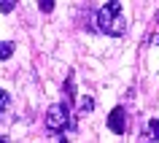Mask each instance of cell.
I'll return each mask as SVG.
<instances>
[{
  "instance_id": "8",
  "label": "cell",
  "mask_w": 159,
  "mask_h": 143,
  "mask_svg": "<svg viewBox=\"0 0 159 143\" xmlns=\"http://www.w3.org/2000/svg\"><path fill=\"white\" fill-rule=\"evenodd\" d=\"M8 105H11V95L6 92V89H0V116L8 111Z\"/></svg>"
},
{
  "instance_id": "7",
  "label": "cell",
  "mask_w": 159,
  "mask_h": 143,
  "mask_svg": "<svg viewBox=\"0 0 159 143\" xmlns=\"http://www.w3.org/2000/svg\"><path fill=\"white\" fill-rule=\"evenodd\" d=\"M146 130L151 132V141L157 143V141H159V119H148V124H146Z\"/></svg>"
},
{
  "instance_id": "2",
  "label": "cell",
  "mask_w": 159,
  "mask_h": 143,
  "mask_svg": "<svg viewBox=\"0 0 159 143\" xmlns=\"http://www.w3.org/2000/svg\"><path fill=\"white\" fill-rule=\"evenodd\" d=\"M43 124H46L49 132H62V130H75V119H73V113H70V108L65 103H54L46 111Z\"/></svg>"
},
{
  "instance_id": "10",
  "label": "cell",
  "mask_w": 159,
  "mask_h": 143,
  "mask_svg": "<svg viewBox=\"0 0 159 143\" xmlns=\"http://www.w3.org/2000/svg\"><path fill=\"white\" fill-rule=\"evenodd\" d=\"M14 6H16L14 0H0V14H11V11H14Z\"/></svg>"
},
{
  "instance_id": "12",
  "label": "cell",
  "mask_w": 159,
  "mask_h": 143,
  "mask_svg": "<svg viewBox=\"0 0 159 143\" xmlns=\"http://www.w3.org/2000/svg\"><path fill=\"white\" fill-rule=\"evenodd\" d=\"M0 143H8V138H6V135H0Z\"/></svg>"
},
{
  "instance_id": "6",
  "label": "cell",
  "mask_w": 159,
  "mask_h": 143,
  "mask_svg": "<svg viewBox=\"0 0 159 143\" xmlns=\"http://www.w3.org/2000/svg\"><path fill=\"white\" fill-rule=\"evenodd\" d=\"M89 111H94V97H89V95H86V97H81V100H78V116H86Z\"/></svg>"
},
{
  "instance_id": "9",
  "label": "cell",
  "mask_w": 159,
  "mask_h": 143,
  "mask_svg": "<svg viewBox=\"0 0 159 143\" xmlns=\"http://www.w3.org/2000/svg\"><path fill=\"white\" fill-rule=\"evenodd\" d=\"M54 6H57L54 0H41V3H38V8H41L43 14H51V11H54Z\"/></svg>"
},
{
  "instance_id": "4",
  "label": "cell",
  "mask_w": 159,
  "mask_h": 143,
  "mask_svg": "<svg viewBox=\"0 0 159 143\" xmlns=\"http://www.w3.org/2000/svg\"><path fill=\"white\" fill-rule=\"evenodd\" d=\"M62 97H65V105H67V108L75 103V73H73V70L67 73L65 84H62Z\"/></svg>"
},
{
  "instance_id": "1",
  "label": "cell",
  "mask_w": 159,
  "mask_h": 143,
  "mask_svg": "<svg viewBox=\"0 0 159 143\" xmlns=\"http://www.w3.org/2000/svg\"><path fill=\"white\" fill-rule=\"evenodd\" d=\"M97 30L102 35H119L127 33V16H124V6L119 0H111V3H102L100 11H97Z\"/></svg>"
},
{
  "instance_id": "3",
  "label": "cell",
  "mask_w": 159,
  "mask_h": 143,
  "mask_svg": "<svg viewBox=\"0 0 159 143\" xmlns=\"http://www.w3.org/2000/svg\"><path fill=\"white\" fill-rule=\"evenodd\" d=\"M108 130L113 135H124L127 132V111H124V105H116L108 113Z\"/></svg>"
},
{
  "instance_id": "13",
  "label": "cell",
  "mask_w": 159,
  "mask_h": 143,
  "mask_svg": "<svg viewBox=\"0 0 159 143\" xmlns=\"http://www.w3.org/2000/svg\"><path fill=\"white\" fill-rule=\"evenodd\" d=\"M59 143H67V141H65V138H59Z\"/></svg>"
},
{
  "instance_id": "5",
  "label": "cell",
  "mask_w": 159,
  "mask_h": 143,
  "mask_svg": "<svg viewBox=\"0 0 159 143\" xmlns=\"http://www.w3.org/2000/svg\"><path fill=\"white\" fill-rule=\"evenodd\" d=\"M14 51H16V43L14 41H0V59H3V62L14 57Z\"/></svg>"
},
{
  "instance_id": "11",
  "label": "cell",
  "mask_w": 159,
  "mask_h": 143,
  "mask_svg": "<svg viewBox=\"0 0 159 143\" xmlns=\"http://www.w3.org/2000/svg\"><path fill=\"white\" fill-rule=\"evenodd\" d=\"M148 43H154V46H159V33H154V35H151V38H148Z\"/></svg>"
}]
</instances>
